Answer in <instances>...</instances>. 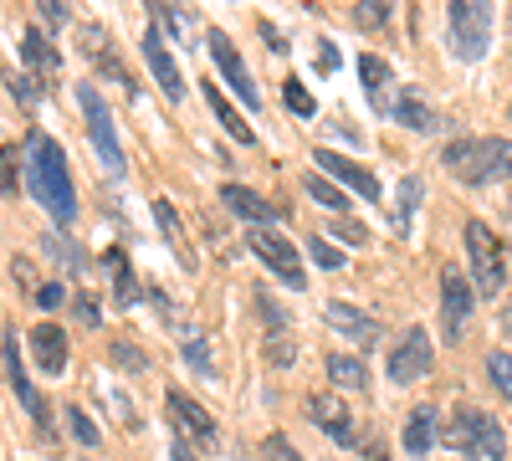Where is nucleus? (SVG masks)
Listing matches in <instances>:
<instances>
[{"label":"nucleus","instance_id":"nucleus-6","mask_svg":"<svg viewBox=\"0 0 512 461\" xmlns=\"http://www.w3.org/2000/svg\"><path fill=\"white\" fill-rule=\"evenodd\" d=\"M246 241H251V251H256V262H262L267 272H277L287 287H308L303 257H297V246H292L282 231H272V226H256Z\"/></svg>","mask_w":512,"mask_h":461},{"label":"nucleus","instance_id":"nucleus-13","mask_svg":"<svg viewBox=\"0 0 512 461\" xmlns=\"http://www.w3.org/2000/svg\"><path fill=\"white\" fill-rule=\"evenodd\" d=\"M313 159H318V175L344 180V185H349L359 200H379V180L364 170V164H354V159H344V154H333V149H318Z\"/></svg>","mask_w":512,"mask_h":461},{"label":"nucleus","instance_id":"nucleus-10","mask_svg":"<svg viewBox=\"0 0 512 461\" xmlns=\"http://www.w3.org/2000/svg\"><path fill=\"white\" fill-rule=\"evenodd\" d=\"M6 380H11L16 400L26 405V415H31V421H36V431H52V415H47V400L36 395V385H31V374H26V364H21V344H16V333H6Z\"/></svg>","mask_w":512,"mask_h":461},{"label":"nucleus","instance_id":"nucleus-39","mask_svg":"<svg viewBox=\"0 0 512 461\" xmlns=\"http://www.w3.org/2000/svg\"><path fill=\"white\" fill-rule=\"evenodd\" d=\"M113 359H118V369H149V354L144 349H134V344H113Z\"/></svg>","mask_w":512,"mask_h":461},{"label":"nucleus","instance_id":"nucleus-23","mask_svg":"<svg viewBox=\"0 0 512 461\" xmlns=\"http://www.w3.org/2000/svg\"><path fill=\"white\" fill-rule=\"evenodd\" d=\"M88 57H93L98 67H108V77L118 82V88H128V93H134V77H128V67L118 62V52H113V41H108V31L88 26Z\"/></svg>","mask_w":512,"mask_h":461},{"label":"nucleus","instance_id":"nucleus-48","mask_svg":"<svg viewBox=\"0 0 512 461\" xmlns=\"http://www.w3.org/2000/svg\"><path fill=\"white\" fill-rule=\"evenodd\" d=\"M175 461H200V456L190 451V441H175Z\"/></svg>","mask_w":512,"mask_h":461},{"label":"nucleus","instance_id":"nucleus-14","mask_svg":"<svg viewBox=\"0 0 512 461\" xmlns=\"http://www.w3.org/2000/svg\"><path fill=\"white\" fill-rule=\"evenodd\" d=\"M308 415L313 421L338 441V446H354L359 441V431H354V415H349V405L338 400V395H308Z\"/></svg>","mask_w":512,"mask_h":461},{"label":"nucleus","instance_id":"nucleus-7","mask_svg":"<svg viewBox=\"0 0 512 461\" xmlns=\"http://www.w3.org/2000/svg\"><path fill=\"white\" fill-rule=\"evenodd\" d=\"M164 405H169V421H175L180 441H190L195 451H221V431H216V421L200 410V400H190L185 390H169Z\"/></svg>","mask_w":512,"mask_h":461},{"label":"nucleus","instance_id":"nucleus-45","mask_svg":"<svg viewBox=\"0 0 512 461\" xmlns=\"http://www.w3.org/2000/svg\"><path fill=\"white\" fill-rule=\"evenodd\" d=\"M149 11H154L159 26H180V16H175V6H169V0H149Z\"/></svg>","mask_w":512,"mask_h":461},{"label":"nucleus","instance_id":"nucleus-11","mask_svg":"<svg viewBox=\"0 0 512 461\" xmlns=\"http://www.w3.org/2000/svg\"><path fill=\"white\" fill-rule=\"evenodd\" d=\"M210 57H216V67L226 72V82L241 93L246 108H262V93H256V82H251V72H246V62H241V52H236V41H231L226 31H210Z\"/></svg>","mask_w":512,"mask_h":461},{"label":"nucleus","instance_id":"nucleus-28","mask_svg":"<svg viewBox=\"0 0 512 461\" xmlns=\"http://www.w3.org/2000/svg\"><path fill=\"white\" fill-rule=\"evenodd\" d=\"M359 77H364L369 103H374V108H384V77H390V62L374 57V52H364V57H359Z\"/></svg>","mask_w":512,"mask_h":461},{"label":"nucleus","instance_id":"nucleus-18","mask_svg":"<svg viewBox=\"0 0 512 461\" xmlns=\"http://www.w3.org/2000/svg\"><path fill=\"white\" fill-rule=\"evenodd\" d=\"M328 323H333L338 333H349V339H354L359 349H369V344H379V323H374L369 313H359V308H349V303H328Z\"/></svg>","mask_w":512,"mask_h":461},{"label":"nucleus","instance_id":"nucleus-32","mask_svg":"<svg viewBox=\"0 0 512 461\" xmlns=\"http://www.w3.org/2000/svg\"><path fill=\"white\" fill-rule=\"evenodd\" d=\"M308 195H313L318 205H328V211H349V195L338 190L328 175H308Z\"/></svg>","mask_w":512,"mask_h":461},{"label":"nucleus","instance_id":"nucleus-4","mask_svg":"<svg viewBox=\"0 0 512 461\" xmlns=\"http://www.w3.org/2000/svg\"><path fill=\"white\" fill-rule=\"evenodd\" d=\"M466 257H472V282L482 298H497L502 282H507V257H502V241L482 226V221H466Z\"/></svg>","mask_w":512,"mask_h":461},{"label":"nucleus","instance_id":"nucleus-27","mask_svg":"<svg viewBox=\"0 0 512 461\" xmlns=\"http://www.w3.org/2000/svg\"><path fill=\"white\" fill-rule=\"evenodd\" d=\"M323 364H328V374H333L338 390H364V385H369V374H364V364H359L354 354H328Z\"/></svg>","mask_w":512,"mask_h":461},{"label":"nucleus","instance_id":"nucleus-31","mask_svg":"<svg viewBox=\"0 0 512 461\" xmlns=\"http://www.w3.org/2000/svg\"><path fill=\"white\" fill-rule=\"evenodd\" d=\"M395 16V0H359L354 6V21H359V31H379L384 21Z\"/></svg>","mask_w":512,"mask_h":461},{"label":"nucleus","instance_id":"nucleus-24","mask_svg":"<svg viewBox=\"0 0 512 461\" xmlns=\"http://www.w3.org/2000/svg\"><path fill=\"white\" fill-rule=\"evenodd\" d=\"M205 103L216 108V118H221V129H226V134H231L236 144H256V134H251V123H246V118H241V113H236V108L226 103V93L216 88V82H205Z\"/></svg>","mask_w":512,"mask_h":461},{"label":"nucleus","instance_id":"nucleus-5","mask_svg":"<svg viewBox=\"0 0 512 461\" xmlns=\"http://www.w3.org/2000/svg\"><path fill=\"white\" fill-rule=\"evenodd\" d=\"M77 103H82V118H88V139L98 149V164L108 175H123V144H118V129H113V113L103 108L98 88H77Z\"/></svg>","mask_w":512,"mask_h":461},{"label":"nucleus","instance_id":"nucleus-47","mask_svg":"<svg viewBox=\"0 0 512 461\" xmlns=\"http://www.w3.org/2000/svg\"><path fill=\"white\" fill-rule=\"evenodd\" d=\"M318 67H323V72H328V67H338V52L328 47V41H323V47H318Z\"/></svg>","mask_w":512,"mask_h":461},{"label":"nucleus","instance_id":"nucleus-36","mask_svg":"<svg viewBox=\"0 0 512 461\" xmlns=\"http://www.w3.org/2000/svg\"><path fill=\"white\" fill-rule=\"evenodd\" d=\"M67 426H72V436H77V446H98L103 436H98V426L88 421V415H82L77 405H67Z\"/></svg>","mask_w":512,"mask_h":461},{"label":"nucleus","instance_id":"nucleus-1","mask_svg":"<svg viewBox=\"0 0 512 461\" xmlns=\"http://www.w3.org/2000/svg\"><path fill=\"white\" fill-rule=\"evenodd\" d=\"M21 164H26V190L41 200L57 226H72L77 221V190H72V175H67V154L52 134L31 129L26 134V149H21Z\"/></svg>","mask_w":512,"mask_h":461},{"label":"nucleus","instance_id":"nucleus-29","mask_svg":"<svg viewBox=\"0 0 512 461\" xmlns=\"http://www.w3.org/2000/svg\"><path fill=\"white\" fill-rule=\"evenodd\" d=\"M472 426H477V410L472 405H456L451 421H446V446L466 456V441H472Z\"/></svg>","mask_w":512,"mask_h":461},{"label":"nucleus","instance_id":"nucleus-19","mask_svg":"<svg viewBox=\"0 0 512 461\" xmlns=\"http://www.w3.org/2000/svg\"><path fill=\"white\" fill-rule=\"evenodd\" d=\"M466 456H472V461H502V456H507V436H502V426L492 421V415H482V410H477L472 441H466Z\"/></svg>","mask_w":512,"mask_h":461},{"label":"nucleus","instance_id":"nucleus-46","mask_svg":"<svg viewBox=\"0 0 512 461\" xmlns=\"http://www.w3.org/2000/svg\"><path fill=\"white\" fill-rule=\"evenodd\" d=\"M77 323L98 328V303H93V298H77Z\"/></svg>","mask_w":512,"mask_h":461},{"label":"nucleus","instance_id":"nucleus-21","mask_svg":"<svg viewBox=\"0 0 512 461\" xmlns=\"http://www.w3.org/2000/svg\"><path fill=\"white\" fill-rule=\"evenodd\" d=\"M154 221H159L169 251H175V257L185 262V272H195V246H190V236H185V226H180V216H175V205H169V200H154Z\"/></svg>","mask_w":512,"mask_h":461},{"label":"nucleus","instance_id":"nucleus-33","mask_svg":"<svg viewBox=\"0 0 512 461\" xmlns=\"http://www.w3.org/2000/svg\"><path fill=\"white\" fill-rule=\"evenodd\" d=\"M21 170H26V164H21V149L0 144V190H6V195L21 190Z\"/></svg>","mask_w":512,"mask_h":461},{"label":"nucleus","instance_id":"nucleus-25","mask_svg":"<svg viewBox=\"0 0 512 461\" xmlns=\"http://www.w3.org/2000/svg\"><path fill=\"white\" fill-rule=\"evenodd\" d=\"M180 349H185V364L200 374V380H210V374H216V364H210V339H205V333L200 328H180Z\"/></svg>","mask_w":512,"mask_h":461},{"label":"nucleus","instance_id":"nucleus-38","mask_svg":"<svg viewBox=\"0 0 512 461\" xmlns=\"http://www.w3.org/2000/svg\"><path fill=\"white\" fill-rule=\"evenodd\" d=\"M262 456H267V461H303L287 436H267V441H262Z\"/></svg>","mask_w":512,"mask_h":461},{"label":"nucleus","instance_id":"nucleus-41","mask_svg":"<svg viewBox=\"0 0 512 461\" xmlns=\"http://www.w3.org/2000/svg\"><path fill=\"white\" fill-rule=\"evenodd\" d=\"M333 236L349 241V246H364V241H369V231H364L359 221H333Z\"/></svg>","mask_w":512,"mask_h":461},{"label":"nucleus","instance_id":"nucleus-35","mask_svg":"<svg viewBox=\"0 0 512 461\" xmlns=\"http://www.w3.org/2000/svg\"><path fill=\"white\" fill-rule=\"evenodd\" d=\"M282 98H287V108H292L297 118H313V113H318V103H313V93L303 88V82H287Z\"/></svg>","mask_w":512,"mask_h":461},{"label":"nucleus","instance_id":"nucleus-30","mask_svg":"<svg viewBox=\"0 0 512 461\" xmlns=\"http://www.w3.org/2000/svg\"><path fill=\"white\" fill-rule=\"evenodd\" d=\"M420 190H425V185H420L415 175H405V180H400V200H395V231H400V236H405V231H410V221H415Z\"/></svg>","mask_w":512,"mask_h":461},{"label":"nucleus","instance_id":"nucleus-49","mask_svg":"<svg viewBox=\"0 0 512 461\" xmlns=\"http://www.w3.org/2000/svg\"><path fill=\"white\" fill-rule=\"evenodd\" d=\"M502 328L512 333V303H502Z\"/></svg>","mask_w":512,"mask_h":461},{"label":"nucleus","instance_id":"nucleus-2","mask_svg":"<svg viewBox=\"0 0 512 461\" xmlns=\"http://www.w3.org/2000/svg\"><path fill=\"white\" fill-rule=\"evenodd\" d=\"M441 159L461 185H492V180L512 175V144L507 139H456V144H446Z\"/></svg>","mask_w":512,"mask_h":461},{"label":"nucleus","instance_id":"nucleus-8","mask_svg":"<svg viewBox=\"0 0 512 461\" xmlns=\"http://www.w3.org/2000/svg\"><path fill=\"white\" fill-rule=\"evenodd\" d=\"M466 323H472V282L456 267H446L441 272V333H446V344L466 339Z\"/></svg>","mask_w":512,"mask_h":461},{"label":"nucleus","instance_id":"nucleus-40","mask_svg":"<svg viewBox=\"0 0 512 461\" xmlns=\"http://www.w3.org/2000/svg\"><path fill=\"white\" fill-rule=\"evenodd\" d=\"M308 251H313V262H318V267H328V272H333V267H344V251L328 246V241H308Z\"/></svg>","mask_w":512,"mask_h":461},{"label":"nucleus","instance_id":"nucleus-34","mask_svg":"<svg viewBox=\"0 0 512 461\" xmlns=\"http://www.w3.org/2000/svg\"><path fill=\"white\" fill-rule=\"evenodd\" d=\"M487 374H492V385H497V395H507V400H512V354H507V349L487 354Z\"/></svg>","mask_w":512,"mask_h":461},{"label":"nucleus","instance_id":"nucleus-12","mask_svg":"<svg viewBox=\"0 0 512 461\" xmlns=\"http://www.w3.org/2000/svg\"><path fill=\"white\" fill-rule=\"evenodd\" d=\"M144 62H149V72L159 77L164 98H169V103H180V98H185V82H180V67H175V57H169L159 26H144Z\"/></svg>","mask_w":512,"mask_h":461},{"label":"nucleus","instance_id":"nucleus-43","mask_svg":"<svg viewBox=\"0 0 512 461\" xmlns=\"http://www.w3.org/2000/svg\"><path fill=\"white\" fill-rule=\"evenodd\" d=\"M62 298H67L62 282H41V287H36V303H41V308H57Z\"/></svg>","mask_w":512,"mask_h":461},{"label":"nucleus","instance_id":"nucleus-44","mask_svg":"<svg viewBox=\"0 0 512 461\" xmlns=\"http://www.w3.org/2000/svg\"><path fill=\"white\" fill-rule=\"evenodd\" d=\"M36 11L47 16L52 26H67V6H62V0H36Z\"/></svg>","mask_w":512,"mask_h":461},{"label":"nucleus","instance_id":"nucleus-37","mask_svg":"<svg viewBox=\"0 0 512 461\" xmlns=\"http://www.w3.org/2000/svg\"><path fill=\"white\" fill-rule=\"evenodd\" d=\"M297 359V344L287 339V333H272V339H267V364H277V369H287Z\"/></svg>","mask_w":512,"mask_h":461},{"label":"nucleus","instance_id":"nucleus-42","mask_svg":"<svg viewBox=\"0 0 512 461\" xmlns=\"http://www.w3.org/2000/svg\"><path fill=\"white\" fill-rule=\"evenodd\" d=\"M11 93H16V98H21V103H26V108H31V103H36V98H41V88H36V82H31V77H26V72H16V77H11Z\"/></svg>","mask_w":512,"mask_h":461},{"label":"nucleus","instance_id":"nucleus-16","mask_svg":"<svg viewBox=\"0 0 512 461\" xmlns=\"http://www.w3.org/2000/svg\"><path fill=\"white\" fill-rule=\"evenodd\" d=\"M390 118H400L405 129H415V134H436L441 123H446V118H441L431 103H425L415 88H400V93H395V103H390Z\"/></svg>","mask_w":512,"mask_h":461},{"label":"nucleus","instance_id":"nucleus-15","mask_svg":"<svg viewBox=\"0 0 512 461\" xmlns=\"http://www.w3.org/2000/svg\"><path fill=\"white\" fill-rule=\"evenodd\" d=\"M67 333L57 328V323H36L31 328V359H36V369L41 374H62L67 369Z\"/></svg>","mask_w":512,"mask_h":461},{"label":"nucleus","instance_id":"nucleus-9","mask_svg":"<svg viewBox=\"0 0 512 461\" xmlns=\"http://www.w3.org/2000/svg\"><path fill=\"white\" fill-rule=\"evenodd\" d=\"M431 369V333L425 328H405V339L390 349V380L395 385H415Z\"/></svg>","mask_w":512,"mask_h":461},{"label":"nucleus","instance_id":"nucleus-3","mask_svg":"<svg viewBox=\"0 0 512 461\" xmlns=\"http://www.w3.org/2000/svg\"><path fill=\"white\" fill-rule=\"evenodd\" d=\"M451 47L461 62H477L492 41V0H451Z\"/></svg>","mask_w":512,"mask_h":461},{"label":"nucleus","instance_id":"nucleus-22","mask_svg":"<svg viewBox=\"0 0 512 461\" xmlns=\"http://www.w3.org/2000/svg\"><path fill=\"white\" fill-rule=\"evenodd\" d=\"M436 436H441L436 410H431V405H415L410 421H405V451H410V456H425V451L436 446Z\"/></svg>","mask_w":512,"mask_h":461},{"label":"nucleus","instance_id":"nucleus-26","mask_svg":"<svg viewBox=\"0 0 512 461\" xmlns=\"http://www.w3.org/2000/svg\"><path fill=\"white\" fill-rule=\"evenodd\" d=\"M103 262H108V272H113V298H118V308L139 303V287H134V272H128V257H123V251L113 246Z\"/></svg>","mask_w":512,"mask_h":461},{"label":"nucleus","instance_id":"nucleus-17","mask_svg":"<svg viewBox=\"0 0 512 461\" xmlns=\"http://www.w3.org/2000/svg\"><path fill=\"white\" fill-rule=\"evenodd\" d=\"M21 57H26V67H36L41 77H57V72H62V57H57L52 36L41 31V26H21Z\"/></svg>","mask_w":512,"mask_h":461},{"label":"nucleus","instance_id":"nucleus-20","mask_svg":"<svg viewBox=\"0 0 512 461\" xmlns=\"http://www.w3.org/2000/svg\"><path fill=\"white\" fill-rule=\"evenodd\" d=\"M221 200H226V211H236V216H246V221H256V226H267L272 216H282V205H267L262 195L246 190V185H226Z\"/></svg>","mask_w":512,"mask_h":461}]
</instances>
